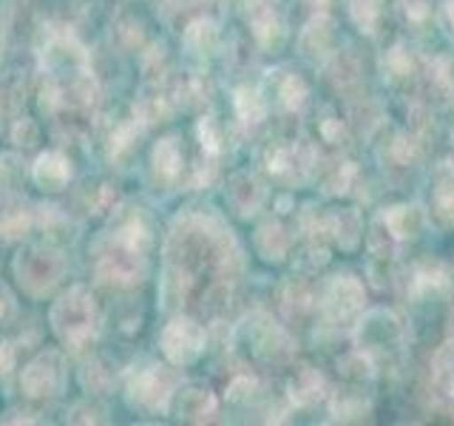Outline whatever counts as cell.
I'll return each mask as SVG.
<instances>
[{"label": "cell", "instance_id": "10", "mask_svg": "<svg viewBox=\"0 0 454 426\" xmlns=\"http://www.w3.org/2000/svg\"><path fill=\"white\" fill-rule=\"evenodd\" d=\"M406 293L415 304H437L449 302L454 293V276L440 262H420L411 267L406 279Z\"/></svg>", "mask_w": 454, "mask_h": 426}, {"label": "cell", "instance_id": "13", "mask_svg": "<svg viewBox=\"0 0 454 426\" xmlns=\"http://www.w3.org/2000/svg\"><path fill=\"white\" fill-rule=\"evenodd\" d=\"M420 139L415 134L397 131V128H383V139L378 142V160L389 174H409L420 165Z\"/></svg>", "mask_w": 454, "mask_h": 426}, {"label": "cell", "instance_id": "4", "mask_svg": "<svg viewBox=\"0 0 454 426\" xmlns=\"http://www.w3.org/2000/svg\"><path fill=\"white\" fill-rule=\"evenodd\" d=\"M366 310L364 281L352 273H338L318 290V316L326 327H355L358 316Z\"/></svg>", "mask_w": 454, "mask_h": 426}, {"label": "cell", "instance_id": "32", "mask_svg": "<svg viewBox=\"0 0 454 426\" xmlns=\"http://www.w3.org/2000/svg\"><path fill=\"white\" fill-rule=\"evenodd\" d=\"M375 373H378L375 359L369 352L358 350V347H355L352 352H347L344 359L338 361V375L344 378L349 387H364V383H369L375 378Z\"/></svg>", "mask_w": 454, "mask_h": 426}, {"label": "cell", "instance_id": "5", "mask_svg": "<svg viewBox=\"0 0 454 426\" xmlns=\"http://www.w3.org/2000/svg\"><path fill=\"white\" fill-rule=\"evenodd\" d=\"M179 390V375L165 364L148 361L145 367H134L125 378V392L131 406L148 412H165L174 404V395Z\"/></svg>", "mask_w": 454, "mask_h": 426}, {"label": "cell", "instance_id": "34", "mask_svg": "<svg viewBox=\"0 0 454 426\" xmlns=\"http://www.w3.org/2000/svg\"><path fill=\"white\" fill-rule=\"evenodd\" d=\"M432 378H434V390L454 406V335L434 352Z\"/></svg>", "mask_w": 454, "mask_h": 426}, {"label": "cell", "instance_id": "8", "mask_svg": "<svg viewBox=\"0 0 454 426\" xmlns=\"http://www.w3.org/2000/svg\"><path fill=\"white\" fill-rule=\"evenodd\" d=\"M262 162H264L267 174H273L276 179L295 182V179L312 177V168H316V162H318V154L312 151V146H307V142L273 139L264 148Z\"/></svg>", "mask_w": 454, "mask_h": 426}, {"label": "cell", "instance_id": "31", "mask_svg": "<svg viewBox=\"0 0 454 426\" xmlns=\"http://www.w3.org/2000/svg\"><path fill=\"white\" fill-rule=\"evenodd\" d=\"M330 415L335 423H361L372 415V404L361 392H335L330 395Z\"/></svg>", "mask_w": 454, "mask_h": 426}, {"label": "cell", "instance_id": "7", "mask_svg": "<svg viewBox=\"0 0 454 426\" xmlns=\"http://www.w3.org/2000/svg\"><path fill=\"white\" fill-rule=\"evenodd\" d=\"M160 347L165 352V359L174 367H191L202 359L207 350L205 327L188 316H174L162 327Z\"/></svg>", "mask_w": 454, "mask_h": 426}, {"label": "cell", "instance_id": "29", "mask_svg": "<svg viewBox=\"0 0 454 426\" xmlns=\"http://www.w3.org/2000/svg\"><path fill=\"white\" fill-rule=\"evenodd\" d=\"M233 111L245 125H259L270 111V99L259 85H239L233 91Z\"/></svg>", "mask_w": 454, "mask_h": 426}, {"label": "cell", "instance_id": "16", "mask_svg": "<svg viewBox=\"0 0 454 426\" xmlns=\"http://www.w3.org/2000/svg\"><path fill=\"white\" fill-rule=\"evenodd\" d=\"M224 196H227V205L233 208L236 217L250 219L267 202V185L262 182L259 174H253V170H236V174L227 179Z\"/></svg>", "mask_w": 454, "mask_h": 426}, {"label": "cell", "instance_id": "22", "mask_svg": "<svg viewBox=\"0 0 454 426\" xmlns=\"http://www.w3.org/2000/svg\"><path fill=\"white\" fill-rule=\"evenodd\" d=\"M380 75L389 85H406L420 75V60L406 43H395L380 57Z\"/></svg>", "mask_w": 454, "mask_h": 426}, {"label": "cell", "instance_id": "24", "mask_svg": "<svg viewBox=\"0 0 454 426\" xmlns=\"http://www.w3.org/2000/svg\"><path fill=\"white\" fill-rule=\"evenodd\" d=\"M32 179H35L37 188L57 193L71 182V165H68V160L60 151H46V154H40L35 160Z\"/></svg>", "mask_w": 454, "mask_h": 426}, {"label": "cell", "instance_id": "35", "mask_svg": "<svg viewBox=\"0 0 454 426\" xmlns=\"http://www.w3.org/2000/svg\"><path fill=\"white\" fill-rule=\"evenodd\" d=\"M153 168L160 170L162 177H168V179H174V177L182 174V168H184V151H182L176 137H162L153 146Z\"/></svg>", "mask_w": 454, "mask_h": 426}, {"label": "cell", "instance_id": "20", "mask_svg": "<svg viewBox=\"0 0 454 426\" xmlns=\"http://www.w3.org/2000/svg\"><path fill=\"white\" fill-rule=\"evenodd\" d=\"M267 83H270V94L267 99H276V103L284 108V111H301L307 97H309V89L307 83L295 75V71H287V68H276V71H267Z\"/></svg>", "mask_w": 454, "mask_h": 426}, {"label": "cell", "instance_id": "14", "mask_svg": "<svg viewBox=\"0 0 454 426\" xmlns=\"http://www.w3.org/2000/svg\"><path fill=\"white\" fill-rule=\"evenodd\" d=\"M247 23L262 49L276 51L287 40V23L276 0H247Z\"/></svg>", "mask_w": 454, "mask_h": 426}, {"label": "cell", "instance_id": "37", "mask_svg": "<svg viewBox=\"0 0 454 426\" xmlns=\"http://www.w3.org/2000/svg\"><path fill=\"white\" fill-rule=\"evenodd\" d=\"M429 83L437 94L454 97V60L451 57H434L429 63Z\"/></svg>", "mask_w": 454, "mask_h": 426}, {"label": "cell", "instance_id": "41", "mask_svg": "<svg viewBox=\"0 0 454 426\" xmlns=\"http://www.w3.org/2000/svg\"><path fill=\"white\" fill-rule=\"evenodd\" d=\"M26 177V168H23V160L18 154H4L0 156V188H18L20 179Z\"/></svg>", "mask_w": 454, "mask_h": 426}, {"label": "cell", "instance_id": "27", "mask_svg": "<svg viewBox=\"0 0 454 426\" xmlns=\"http://www.w3.org/2000/svg\"><path fill=\"white\" fill-rule=\"evenodd\" d=\"M184 49H188L191 57H199V60H207L219 51V43H222V32H219V23L210 20V18H196L188 28H184Z\"/></svg>", "mask_w": 454, "mask_h": 426}, {"label": "cell", "instance_id": "11", "mask_svg": "<svg viewBox=\"0 0 454 426\" xmlns=\"http://www.w3.org/2000/svg\"><path fill=\"white\" fill-rule=\"evenodd\" d=\"M63 387H66V364L57 350L40 352L20 375V390L28 398H54L63 392Z\"/></svg>", "mask_w": 454, "mask_h": 426}, {"label": "cell", "instance_id": "45", "mask_svg": "<svg viewBox=\"0 0 454 426\" xmlns=\"http://www.w3.org/2000/svg\"><path fill=\"white\" fill-rule=\"evenodd\" d=\"M443 14H446V20L451 26V32H454V0H443Z\"/></svg>", "mask_w": 454, "mask_h": 426}, {"label": "cell", "instance_id": "2", "mask_svg": "<svg viewBox=\"0 0 454 426\" xmlns=\"http://www.w3.org/2000/svg\"><path fill=\"white\" fill-rule=\"evenodd\" d=\"M49 321H51V330L57 333V338H60L66 347H71V350L85 347L94 338L97 321H99L91 290L77 284V288L63 293L54 302V307L49 312Z\"/></svg>", "mask_w": 454, "mask_h": 426}, {"label": "cell", "instance_id": "12", "mask_svg": "<svg viewBox=\"0 0 454 426\" xmlns=\"http://www.w3.org/2000/svg\"><path fill=\"white\" fill-rule=\"evenodd\" d=\"M97 276L108 284H137L145 276V253L111 239V248L97 262Z\"/></svg>", "mask_w": 454, "mask_h": 426}, {"label": "cell", "instance_id": "39", "mask_svg": "<svg viewBox=\"0 0 454 426\" xmlns=\"http://www.w3.org/2000/svg\"><path fill=\"white\" fill-rule=\"evenodd\" d=\"M262 395V381L255 375H236L227 387V401L231 404H253Z\"/></svg>", "mask_w": 454, "mask_h": 426}, {"label": "cell", "instance_id": "18", "mask_svg": "<svg viewBox=\"0 0 454 426\" xmlns=\"http://www.w3.org/2000/svg\"><path fill=\"white\" fill-rule=\"evenodd\" d=\"M378 219L383 222V227H387L397 245H403V241H415L423 233L426 222H429V213L418 202H397L383 208L378 213Z\"/></svg>", "mask_w": 454, "mask_h": 426}, {"label": "cell", "instance_id": "21", "mask_svg": "<svg viewBox=\"0 0 454 426\" xmlns=\"http://www.w3.org/2000/svg\"><path fill=\"white\" fill-rule=\"evenodd\" d=\"M174 412L176 418L191 421V423H202L210 415H216V395H213L207 387H179L174 395Z\"/></svg>", "mask_w": 454, "mask_h": 426}, {"label": "cell", "instance_id": "9", "mask_svg": "<svg viewBox=\"0 0 454 426\" xmlns=\"http://www.w3.org/2000/svg\"><path fill=\"white\" fill-rule=\"evenodd\" d=\"M338 49H340V35H338L335 20L326 12H316L304 23L301 35H298V51H301L307 63L324 68L333 60V54Z\"/></svg>", "mask_w": 454, "mask_h": 426}, {"label": "cell", "instance_id": "46", "mask_svg": "<svg viewBox=\"0 0 454 426\" xmlns=\"http://www.w3.org/2000/svg\"><path fill=\"white\" fill-rule=\"evenodd\" d=\"M6 316V298H4V290H0V319Z\"/></svg>", "mask_w": 454, "mask_h": 426}, {"label": "cell", "instance_id": "1", "mask_svg": "<svg viewBox=\"0 0 454 426\" xmlns=\"http://www.w3.org/2000/svg\"><path fill=\"white\" fill-rule=\"evenodd\" d=\"M233 347L253 361L273 364V367L287 364L295 355V341L290 338V333L262 310L247 312L233 327Z\"/></svg>", "mask_w": 454, "mask_h": 426}, {"label": "cell", "instance_id": "38", "mask_svg": "<svg viewBox=\"0 0 454 426\" xmlns=\"http://www.w3.org/2000/svg\"><path fill=\"white\" fill-rule=\"evenodd\" d=\"M196 134H199V142H202V148H205V154H210V156H216V154H222V148H224V128H222V122L216 120V117H202L199 120V125H196Z\"/></svg>", "mask_w": 454, "mask_h": 426}, {"label": "cell", "instance_id": "42", "mask_svg": "<svg viewBox=\"0 0 454 426\" xmlns=\"http://www.w3.org/2000/svg\"><path fill=\"white\" fill-rule=\"evenodd\" d=\"M403 6V18L409 26L423 28L429 20H434V6L432 0H401Z\"/></svg>", "mask_w": 454, "mask_h": 426}, {"label": "cell", "instance_id": "44", "mask_svg": "<svg viewBox=\"0 0 454 426\" xmlns=\"http://www.w3.org/2000/svg\"><path fill=\"white\" fill-rule=\"evenodd\" d=\"M14 369V347L9 338H0V378H6Z\"/></svg>", "mask_w": 454, "mask_h": 426}, {"label": "cell", "instance_id": "33", "mask_svg": "<svg viewBox=\"0 0 454 426\" xmlns=\"http://www.w3.org/2000/svg\"><path fill=\"white\" fill-rule=\"evenodd\" d=\"M387 14V0H349V20L361 35L375 37Z\"/></svg>", "mask_w": 454, "mask_h": 426}, {"label": "cell", "instance_id": "25", "mask_svg": "<svg viewBox=\"0 0 454 426\" xmlns=\"http://www.w3.org/2000/svg\"><path fill=\"white\" fill-rule=\"evenodd\" d=\"M429 219L440 227H454V168H437V177L429 193Z\"/></svg>", "mask_w": 454, "mask_h": 426}, {"label": "cell", "instance_id": "3", "mask_svg": "<svg viewBox=\"0 0 454 426\" xmlns=\"http://www.w3.org/2000/svg\"><path fill=\"white\" fill-rule=\"evenodd\" d=\"M352 338H355V347L369 352L378 364L380 359H395V355L403 352L406 324L389 307H369L361 312L358 321H355Z\"/></svg>", "mask_w": 454, "mask_h": 426}, {"label": "cell", "instance_id": "23", "mask_svg": "<svg viewBox=\"0 0 454 426\" xmlns=\"http://www.w3.org/2000/svg\"><path fill=\"white\" fill-rule=\"evenodd\" d=\"M253 245H255V253L262 256L264 262H284L290 256V245L293 239L287 233V227H284L278 219H267L255 227V236H253Z\"/></svg>", "mask_w": 454, "mask_h": 426}, {"label": "cell", "instance_id": "40", "mask_svg": "<svg viewBox=\"0 0 454 426\" xmlns=\"http://www.w3.org/2000/svg\"><path fill=\"white\" fill-rule=\"evenodd\" d=\"M298 270L301 273H318V270L330 262V248H326V241H312L309 239V245L304 248V253L298 256Z\"/></svg>", "mask_w": 454, "mask_h": 426}, {"label": "cell", "instance_id": "17", "mask_svg": "<svg viewBox=\"0 0 454 426\" xmlns=\"http://www.w3.org/2000/svg\"><path fill=\"white\" fill-rule=\"evenodd\" d=\"M287 401L293 409H312L324 401H330V383L316 367H295L287 381Z\"/></svg>", "mask_w": 454, "mask_h": 426}, {"label": "cell", "instance_id": "26", "mask_svg": "<svg viewBox=\"0 0 454 426\" xmlns=\"http://www.w3.org/2000/svg\"><path fill=\"white\" fill-rule=\"evenodd\" d=\"M312 174L318 177V185L326 196H344L352 191L355 179H358V165L349 160H333V162H318L312 168Z\"/></svg>", "mask_w": 454, "mask_h": 426}, {"label": "cell", "instance_id": "15", "mask_svg": "<svg viewBox=\"0 0 454 426\" xmlns=\"http://www.w3.org/2000/svg\"><path fill=\"white\" fill-rule=\"evenodd\" d=\"M40 57H43V68L54 77H66V75L74 77L80 71H85V63H89V54H85V49L71 35H51Z\"/></svg>", "mask_w": 454, "mask_h": 426}, {"label": "cell", "instance_id": "30", "mask_svg": "<svg viewBox=\"0 0 454 426\" xmlns=\"http://www.w3.org/2000/svg\"><path fill=\"white\" fill-rule=\"evenodd\" d=\"M35 225V213L18 196H6L0 202V236L4 239H20Z\"/></svg>", "mask_w": 454, "mask_h": 426}, {"label": "cell", "instance_id": "19", "mask_svg": "<svg viewBox=\"0 0 454 426\" xmlns=\"http://www.w3.org/2000/svg\"><path fill=\"white\" fill-rule=\"evenodd\" d=\"M364 217L358 208L326 210V241L340 250H355L364 239Z\"/></svg>", "mask_w": 454, "mask_h": 426}, {"label": "cell", "instance_id": "43", "mask_svg": "<svg viewBox=\"0 0 454 426\" xmlns=\"http://www.w3.org/2000/svg\"><path fill=\"white\" fill-rule=\"evenodd\" d=\"M14 142L23 148H32L37 142V125L32 120H18V125H14Z\"/></svg>", "mask_w": 454, "mask_h": 426}, {"label": "cell", "instance_id": "36", "mask_svg": "<svg viewBox=\"0 0 454 426\" xmlns=\"http://www.w3.org/2000/svg\"><path fill=\"white\" fill-rule=\"evenodd\" d=\"M318 137L333 148H344L349 142V125L347 120H340L333 108H324L321 120H318Z\"/></svg>", "mask_w": 454, "mask_h": 426}, {"label": "cell", "instance_id": "28", "mask_svg": "<svg viewBox=\"0 0 454 426\" xmlns=\"http://www.w3.org/2000/svg\"><path fill=\"white\" fill-rule=\"evenodd\" d=\"M281 307L287 310L290 319L301 321L309 316V312H318V293L312 290L301 276L290 279L281 290Z\"/></svg>", "mask_w": 454, "mask_h": 426}, {"label": "cell", "instance_id": "6", "mask_svg": "<svg viewBox=\"0 0 454 426\" xmlns=\"http://www.w3.org/2000/svg\"><path fill=\"white\" fill-rule=\"evenodd\" d=\"M63 273H66L63 256L51 248H37V245L26 248L14 259V276H18L20 288L35 298L46 296L63 279Z\"/></svg>", "mask_w": 454, "mask_h": 426}]
</instances>
